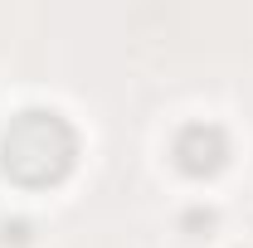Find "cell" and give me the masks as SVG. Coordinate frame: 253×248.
I'll list each match as a JSON object with an SVG mask.
<instances>
[{
	"instance_id": "obj_1",
	"label": "cell",
	"mask_w": 253,
	"mask_h": 248,
	"mask_svg": "<svg viewBox=\"0 0 253 248\" xmlns=\"http://www.w3.org/2000/svg\"><path fill=\"white\" fill-rule=\"evenodd\" d=\"M78 165V131L54 107H25L0 136V170L25 190L63 185Z\"/></svg>"
},
{
	"instance_id": "obj_2",
	"label": "cell",
	"mask_w": 253,
	"mask_h": 248,
	"mask_svg": "<svg viewBox=\"0 0 253 248\" xmlns=\"http://www.w3.org/2000/svg\"><path fill=\"white\" fill-rule=\"evenodd\" d=\"M170 156H175V165L185 170L190 180H210V175H219L229 165L234 151H229V131L219 122H190V126H180Z\"/></svg>"
},
{
	"instance_id": "obj_3",
	"label": "cell",
	"mask_w": 253,
	"mask_h": 248,
	"mask_svg": "<svg viewBox=\"0 0 253 248\" xmlns=\"http://www.w3.org/2000/svg\"><path fill=\"white\" fill-rule=\"evenodd\" d=\"M0 239H5V244H25V239H30V224H25V219H15V224H5V229H0Z\"/></svg>"
},
{
	"instance_id": "obj_4",
	"label": "cell",
	"mask_w": 253,
	"mask_h": 248,
	"mask_svg": "<svg viewBox=\"0 0 253 248\" xmlns=\"http://www.w3.org/2000/svg\"><path fill=\"white\" fill-rule=\"evenodd\" d=\"M185 229H214V214H210V209H190V214H185Z\"/></svg>"
}]
</instances>
